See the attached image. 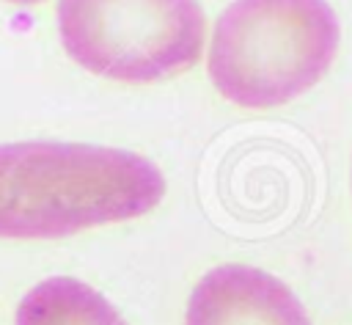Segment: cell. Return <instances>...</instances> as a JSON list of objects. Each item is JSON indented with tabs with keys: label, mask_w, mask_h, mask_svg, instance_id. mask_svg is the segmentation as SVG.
Masks as SVG:
<instances>
[{
	"label": "cell",
	"mask_w": 352,
	"mask_h": 325,
	"mask_svg": "<svg viewBox=\"0 0 352 325\" xmlns=\"http://www.w3.org/2000/svg\"><path fill=\"white\" fill-rule=\"evenodd\" d=\"M165 196L162 171L143 154L66 140L0 143V237L58 240L124 223Z\"/></svg>",
	"instance_id": "6da1fadb"
},
{
	"label": "cell",
	"mask_w": 352,
	"mask_h": 325,
	"mask_svg": "<svg viewBox=\"0 0 352 325\" xmlns=\"http://www.w3.org/2000/svg\"><path fill=\"white\" fill-rule=\"evenodd\" d=\"M327 0H234L217 17L206 72L239 107H278L314 88L338 52Z\"/></svg>",
	"instance_id": "7a4b0ae2"
},
{
	"label": "cell",
	"mask_w": 352,
	"mask_h": 325,
	"mask_svg": "<svg viewBox=\"0 0 352 325\" xmlns=\"http://www.w3.org/2000/svg\"><path fill=\"white\" fill-rule=\"evenodd\" d=\"M66 55L116 83H160L192 69L206 44L198 0H58Z\"/></svg>",
	"instance_id": "3957f363"
},
{
	"label": "cell",
	"mask_w": 352,
	"mask_h": 325,
	"mask_svg": "<svg viewBox=\"0 0 352 325\" xmlns=\"http://www.w3.org/2000/svg\"><path fill=\"white\" fill-rule=\"evenodd\" d=\"M184 325H311V319L280 278L231 262L212 267L192 286Z\"/></svg>",
	"instance_id": "277c9868"
},
{
	"label": "cell",
	"mask_w": 352,
	"mask_h": 325,
	"mask_svg": "<svg viewBox=\"0 0 352 325\" xmlns=\"http://www.w3.org/2000/svg\"><path fill=\"white\" fill-rule=\"evenodd\" d=\"M16 325H126L116 306L69 275L38 281L16 306Z\"/></svg>",
	"instance_id": "5b68a950"
},
{
	"label": "cell",
	"mask_w": 352,
	"mask_h": 325,
	"mask_svg": "<svg viewBox=\"0 0 352 325\" xmlns=\"http://www.w3.org/2000/svg\"><path fill=\"white\" fill-rule=\"evenodd\" d=\"M8 3H16V6H36V3H44V0H8Z\"/></svg>",
	"instance_id": "8992f818"
}]
</instances>
